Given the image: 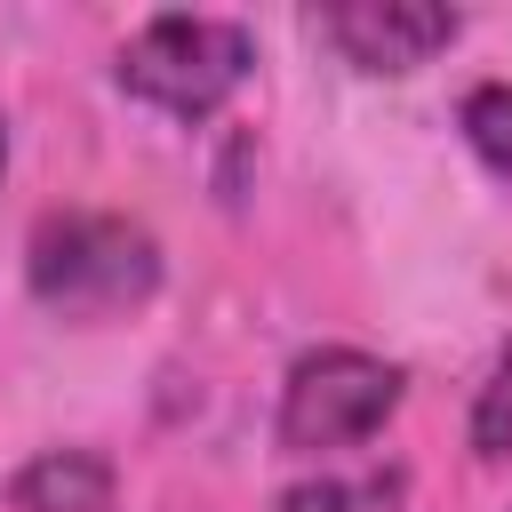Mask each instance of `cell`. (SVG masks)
<instances>
[{"label": "cell", "mask_w": 512, "mask_h": 512, "mask_svg": "<svg viewBox=\"0 0 512 512\" xmlns=\"http://www.w3.org/2000/svg\"><path fill=\"white\" fill-rule=\"evenodd\" d=\"M24 288H32V304H48L64 320L136 312L160 288V240L136 216H112V208H56V216L32 224Z\"/></svg>", "instance_id": "cell-1"}, {"label": "cell", "mask_w": 512, "mask_h": 512, "mask_svg": "<svg viewBox=\"0 0 512 512\" xmlns=\"http://www.w3.org/2000/svg\"><path fill=\"white\" fill-rule=\"evenodd\" d=\"M120 88L168 120H216L256 72V40L232 16H152L120 48Z\"/></svg>", "instance_id": "cell-2"}, {"label": "cell", "mask_w": 512, "mask_h": 512, "mask_svg": "<svg viewBox=\"0 0 512 512\" xmlns=\"http://www.w3.org/2000/svg\"><path fill=\"white\" fill-rule=\"evenodd\" d=\"M408 376L360 344H312L288 384H280V416H272V440L288 456H328V448H360L384 432V416L400 408Z\"/></svg>", "instance_id": "cell-3"}, {"label": "cell", "mask_w": 512, "mask_h": 512, "mask_svg": "<svg viewBox=\"0 0 512 512\" xmlns=\"http://www.w3.org/2000/svg\"><path fill=\"white\" fill-rule=\"evenodd\" d=\"M312 24H320V40H336L344 64H360V72H416V64H432V56L464 32V16L440 8V0H336V8H320Z\"/></svg>", "instance_id": "cell-4"}, {"label": "cell", "mask_w": 512, "mask_h": 512, "mask_svg": "<svg viewBox=\"0 0 512 512\" xmlns=\"http://www.w3.org/2000/svg\"><path fill=\"white\" fill-rule=\"evenodd\" d=\"M112 488L120 472L96 448H48L8 480V504L16 512H112Z\"/></svg>", "instance_id": "cell-5"}, {"label": "cell", "mask_w": 512, "mask_h": 512, "mask_svg": "<svg viewBox=\"0 0 512 512\" xmlns=\"http://www.w3.org/2000/svg\"><path fill=\"white\" fill-rule=\"evenodd\" d=\"M400 496H408V472L384 464L360 480H296L272 496V512H400Z\"/></svg>", "instance_id": "cell-6"}, {"label": "cell", "mask_w": 512, "mask_h": 512, "mask_svg": "<svg viewBox=\"0 0 512 512\" xmlns=\"http://www.w3.org/2000/svg\"><path fill=\"white\" fill-rule=\"evenodd\" d=\"M456 128L464 144L480 152V168L496 184H512V80H480L464 104H456Z\"/></svg>", "instance_id": "cell-7"}, {"label": "cell", "mask_w": 512, "mask_h": 512, "mask_svg": "<svg viewBox=\"0 0 512 512\" xmlns=\"http://www.w3.org/2000/svg\"><path fill=\"white\" fill-rule=\"evenodd\" d=\"M472 456L480 464H504L512 456V344L496 352V368H488V384L472 400Z\"/></svg>", "instance_id": "cell-8"}, {"label": "cell", "mask_w": 512, "mask_h": 512, "mask_svg": "<svg viewBox=\"0 0 512 512\" xmlns=\"http://www.w3.org/2000/svg\"><path fill=\"white\" fill-rule=\"evenodd\" d=\"M0 176H8V120H0Z\"/></svg>", "instance_id": "cell-9"}]
</instances>
